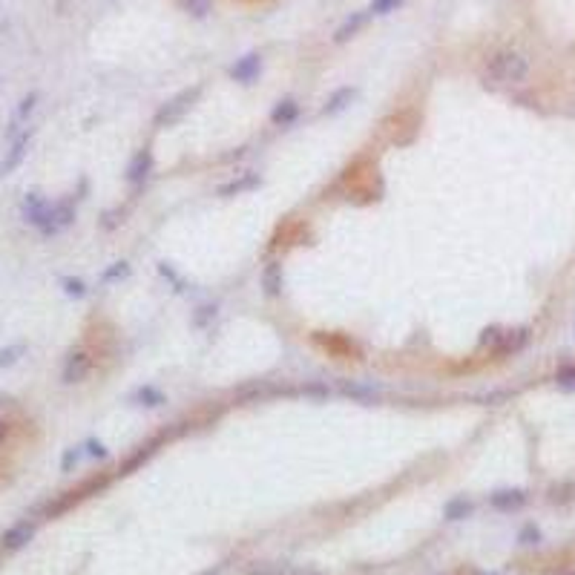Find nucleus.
<instances>
[{"instance_id":"nucleus-3","label":"nucleus","mask_w":575,"mask_h":575,"mask_svg":"<svg viewBox=\"0 0 575 575\" xmlns=\"http://www.w3.org/2000/svg\"><path fill=\"white\" fill-rule=\"evenodd\" d=\"M32 538H35V524L17 521L15 527H9L3 535H0V547H3L6 552H17V549H24Z\"/></svg>"},{"instance_id":"nucleus-7","label":"nucleus","mask_w":575,"mask_h":575,"mask_svg":"<svg viewBox=\"0 0 575 575\" xmlns=\"http://www.w3.org/2000/svg\"><path fill=\"white\" fill-rule=\"evenodd\" d=\"M152 170V152L150 150H139L136 159L130 161V170H127V182L130 184H141Z\"/></svg>"},{"instance_id":"nucleus-9","label":"nucleus","mask_w":575,"mask_h":575,"mask_svg":"<svg viewBox=\"0 0 575 575\" xmlns=\"http://www.w3.org/2000/svg\"><path fill=\"white\" fill-rule=\"evenodd\" d=\"M369 24V12H354L348 21H345L339 29H337V35H334V41L337 44H345V41H351V37Z\"/></svg>"},{"instance_id":"nucleus-11","label":"nucleus","mask_w":575,"mask_h":575,"mask_svg":"<svg viewBox=\"0 0 575 575\" xmlns=\"http://www.w3.org/2000/svg\"><path fill=\"white\" fill-rule=\"evenodd\" d=\"M254 187H259V176H256V172H242V179L224 184L219 193L222 196H239V193H245V190H254Z\"/></svg>"},{"instance_id":"nucleus-27","label":"nucleus","mask_w":575,"mask_h":575,"mask_svg":"<svg viewBox=\"0 0 575 575\" xmlns=\"http://www.w3.org/2000/svg\"><path fill=\"white\" fill-rule=\"evenodd\" d=\"M89 454L92 457H107V449L101 443H89Z\"/></svg>"},{"instance_id":"nucleus-26","label":"nucleus","mask_w":575,"mask_h":575,"mask_svg":"<svg viewBox=\"0 0 575 575\" xmlns=\"http://www.w3.org/2000/svg\"><path fill=\"white\" fill-rule=\"evenodd\" d=\"M78 457H81V452H78V449L67 452V454H64V472H69V469H72V463H78Z\"/></svg>"},{"instance_id":"nucleus-1","label":"nucleus","mask_w":575,"mask_h":575,"mask_svg":"<svg viewBox=\"0 0 575 575\" xmlns=\"http://www.w3.org/2000/svg\"><path fill=\"white\" fill-rule=\"evenodd\" d=\"M486 75L497 84H521L529 75V61L521 52L501 49L486 61Z\"/></svg>"},{"instance_id":"nucleus-22","label":"nucleus","mask_w":575,"mask_h":575,"mask_svg":"<svg viewBox=\"0 0 575 575\" xmlns=\"http://www.w3.org/2000/svg\"><path fill=\"white\" fill-rule=\"evenodd\" d=\"M127 274H130V265H127V262H115L112 267H107V271H104V282L121 279V276H127Z\"/></svg>"},{"instance_id":"nucleus-30","label":"nucleus","mask_w":575,"mask_h":575,"mask_svg":"<svg viewBox=\"0 0 575 575\" xmlns=\"http://www.w3.org/2000/svg\"><path fill=\"white\" fill-rule=\"evenodd\" d=\"M308 575H317V572H308Z\"/></svg>"},{"instance_id":"nucleus-10","label":"nucleus","mask_w":575,"mask_h":575,"mask_svg":"<svg viewBox=\"0 0 575 575\" xmlns=\"http://www.w3.org/2000/svg\"><path fill=\"white\" fill-rule=\"evenodd\" d=\"M297 115H299V104H297L294 98H285V101H279V104L274 107L271 118H274V124L285 127V124H291V121L297 118Z\"/></svg>"},{"instance_id":"nucleus-4","label":"nucleus","mask_w":575,"mask_h":575,"mask_svg":"<svg viewBox=\"0 0 575 575\" xmlns=\"http://www.w3.org/2000/svg\"><path fill=\"white\" fill-rule=\"evenodd\" d=\"M259 72H262V55L251 52V55L239 57V61L230 67V78L239 81V84H254L259 78Z\"/></svg>"},{"instance_id":"nucleus-17","label":"nucleus","mask_w":575,"mask_h":575,"mask_svg":"<svg viewBox=\"0 0 575 575\" xmlns=\"http://www.w3.org/2000/svg\"><path fill=\"white\" fill-rule=\"evenodd\" d=\"M139 400H141V406H150V409H156V406H161L164 402V397H161V391H156V389H139V394H136Z\"/></svg>"},{"instance_id":"nucleus-15","label":"nucleus","mask_w":575,"mask_h":575,"mask_svg":"<svg viewBox=\"0 0 575 575\" xmlns=\"http://www.w3.org/2000/svg\"><path fill=\"white\" fill-rule=\"evenodd\" d=\"M182 9L190 12L193 17H207L210 9H213V0H179Z\"/></svg>"},{"instance_id":"nucleus-23","label":"nucleus","mask_w":575,"mask_h":575,"mask_svg":"<svg viewBox=\"0 0 575 575\" xmlns=\"http://www.w3.org/2000/svg\"><path fill=\"white\" fill-rule=\"evenodd\" d=\"M64 291H67V297H84L87 285L81 279H64Z\"/></svg>"},{"instance_id":"nucleus-18","label":"nucleus","mask_w":575,"mask_h":575,"mask_svg":"<svg viewBox=\"0 0 575 575\" xmlns=\"http://www.w3.org/2000/svg\"><path fill=\"white\" fill-rule=\"evenodd\" d=\"M35 104H37V92H29L26 98L21 101V107H17V112H15V124H17V121H24V118H29L32 109H35Z\"/></svg>"},{"instance_id":"nucleus-8","label":"nucleus","mask_w":575,"mask_h":575,"mask_svg":"<svg viewBox=\"0 0 575 575\" xmlns=\"http://www.w3.org/2000/svg\"><path fill=\"white\" fill-rule=\"evenodd\" d=\"M489 504L501 512H509V509H518L527 504V492L524 489H504V492H495L489 497Z\"/></svg>"},{"instance_id":"nucleus-21","label":"nucleus","mask_w":575,"mask_h":575,"mask_svg":"<svg viewBox=\"0 0 575 575\" xmlns=\"http://www.w3.org/2000/svg\"><path fill=\"white\" fill-rule=\"evenodd\" d=\"M555 380H558L561 389H575V366H561Z\"/></svg>"},{"instance_id":"nucleus-29","label":"nucleus","mask_w":575,"mask_h":575,"mask_svg":"<svg viewBox=\"0 0 575 575\" xmlns=\"http://www.w3.org/2000/svg\"><path fill=\"white\" fill-rule=\"evenodd\" d=\"M311 394H328V389H322V386H308Z\"/></svg>"},{"instance_id":"nucleus-2","label":"nucleus","mask_w":575,"mask_h":575,"mask_svg":"<svg viewBox=\"0 0 575 575\" xmlns=\"http://www.w3.org/2000/svg\"><path fill=\"white\" fill-rule=\"evenodd\" d=\"M199 98V87L196 89H184V92H179L176 98L172 101H167L161 109H159V115H156V124H176L182 115L190 109V104H193Z\"/></svg>"},{"instance_id":"nucleus-13","label":"nucleus","mask_w":575,"mask_h":575,"mask_svg":"<svg viewBox=\"0 0 575 575\" xmlns=\"http://www.w3.org/2000/svg\"><path fill=\"white\" fill-rule=\"evenodd\" d=\"M351 98H354V87H342V89H337L331 98H328V104L322 107V112H325V115H334V112H339V109L348 107Z\"/></svg>"},{"instance_id":"nucleus-14","label":"nucleus","mask_w":575,"mask_h":575,"mask_svg":"<svg viewBox=\"0 0 575 575\" xmlns=\"http://www.w3.org/2000/svg\"><path fill=\"white\" fill-rule=\"evenodd\" d=\"M469 512H472V504L466 501V497H454V501H449L446 509H443V515L449 518V521H460V518H466Z\"/></svg>"},{"instance_id":"nucleus-5","label":"nucleus","mask_w":575,"mask_h":575,"mask_svg":"<svg viewBox=\"0 0 575 575\" xmlns=\"http://www.w3.org/2000/svg\"><path fill=\"white\" fill-rule=\"evenodd\" d=\"M29 139H32V130H26L24 136H21V139H17V141L12 144V150L6 152V159L0 161V179H3V176H9L12 170H17V167H21V161L26 159V147H29Z\"/></svg>"},{"instance_id":"nucleus-6","label":"nucleus","mask_w":575,"mask_h":575,"mask_svg":"<svg viewBox=\"0 0 575 575\" xmlns=\"http://www.w3.org/2000/svg\"><path fill=\"white\" fill-rule=\"evenodd\" d=\"M89 357L84 351H75L69 360H67V366H64V382L67 386H75V382H81L87 374H89Z\"/></svg>"},{"instance_id":"nucleus-16","label":"nucleus","mask_w":575,"mask_h":575,"mask_svg":"<svg viewBox=\"0 0 575 575\" xmlns=\"http://www.w3.org/2000/svg\"><path fill=\"white\" fill-rule=\"evenodd\" d=\"M342 391L348 397H357V400H377V389L357 386V382H342Z\"/></svg>"},{"instance_id":"nucleus-24","label":"nucleus","mask_w":575,"mask_h":575,"mask_svg":"<svg viewBox=\"0 0 575 575\" xmlns=\"http://www.w3.org/2000/svg\"><path fill=\"white\" fill-rule=\"evenodd\" d=\"M213 317H216V308H213V305H204V308H199V314L193 317V325H196V328H202V325L210 322Z\"/></svg>"},{"instance_id":"nucleus-19","label":"nucleus","mask_w":575,"mask_h":575,"mask_svg":"<svg viewBox=\"0 0 575 575\" xmlns=\"http://www.w3.org/2000/svg\"><path fill=\"white\" fill-rule=\"evenodd\" d=\"M402 6V0H371V12L374 15H391Z\"/></svg>"},{"instance_id":"nucleus-12","label":"nucleus","mask_w":575,"mask_h":575,"mask_svg":"<svg viewBox=\"0 0 575 575\" xmlns=\"http://www.w3.org/2000/svg\"><path fill=\"white\" fill-rule=\"evenodd\" d=\"M262 288L267 297H276L282 291V267L279 265H267L262 274Z\"/></svg>"},{"instance_id":"nucleus-25","label":"nucleus","mask_w":575,"mask_h":575,"mask_svg":"<svg viewBox=\"0 0 575 575\" xmlns=\"http://www.w3.org/2000/svg\"><path fill=\"white\" fill-rule=\"evenodd\" d=\"M518 541H521V544H538L541 541V532L535 529V527H524L521 535H518Z\"/></svg>"},{"instance_id":"nucleus-20","label":"nucleus","mask_w":575,"mask_h":575,"mask_svg":"<svg viewBox=\"0 0 575 575\" xmlns=\"http://www.w3.org/2000/svg\"><path fill=\"white\" fill-rule=\"evenodd\" d=\"M17 354H24V345H9V348L0 351V369H9L17 362Z\"/></svg>"},{"instance_id":"nucleus-31","label":"nucleus","mask_w":575,"mask_h":575,"mask_svg":"<svg viewBox=\"0 0 575 575\" xmlns=\"http://www.w3.org/2000/svg\"><path fill=\"white\" fill-rule=\"evenodd\" d=\"M572 575H575V572H572Z\"/></svg>"},{"instance_id":"nucleus-28","label":"nucleus","mask_w":575,"mask_h":575,"mask_svg":"<svg viewBox=\"0 0 575 575\" xmlns=\"http://www.w3.org/2000/svg\"><path fill=\"white\" fill-rule=\"evenodd\" d=\"M6 437H9V423H6V420H0V446L6 443Z\"/></svg>"}]
</instances>
